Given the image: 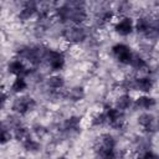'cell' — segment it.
<instances>
[{"mask_svg":"<svg viewBox=\"0 0 159 159\" xmlns=\"http://www.w3.org/2000/svg\"><path fill=\"white\" fill-rule=\"evenodd\" d=\"M114 147H116V139L113 138V135L104 133L102 134L96 143V152L98 153V155H107L109 153L114 152Z\"/></svg>","mask_w":159,"mask_h":159,"instance_id":"3","label":"cell"},{"mask_svg":"<svg viewBox=\"0 0 159 159\" xmlns=\"http://www.w3.org/2000/svg\"><path fill=\"white\" fill-rule=\"evenodd\" d=\"M66 97L68 99H71L72 102H78L81 99H83V97H84V89L82 87H80V86H75V87H72L66 93Z\"/></svg>","mask_w":159,"mask_h":159,"instance_id":"16","label":"cell"},{"mask_svg":"<svg viewBox=\"0 0 159 159\" xmlns=\"http://www.w3.org/2000/svg\"><path fill=\"white\" fill-rule=\"evenodd\" d=\"M20 159H25V158H20Z\"/></svg>","mask_w":159,"mask_h":159,"instance_id":"28","label":"cell"},{"mask_svg":"<svg viewBox=\"0 0 159 159\" xmlns=\"http://www.w3.org/2000/svg\"><path fill=\"white\" fill-rule=\"evenodd\" d=\"M129 66L132 68L137 70V71H142V70L147 68V62L138 53H132V57H130V61H129Z\"/></svg>","mask_w":159,"mask_h":159,"instance_id":"15","label":"cell"},{"mask_svg":"<svg viewBox=\"0 0 159 159\" xmlns=\"http://www.w3.org/2000/svg\"><path fill=\"white\" fill-rule=\"evenodd\" d=\"M144 36L150 40V41H155V40H159V27L154 25V21H153V25L149 27V30L144 34Z\"/></svg>","mask_w":159,"mask_h":159,"instance_id":"22","label":"cell"},{"mask_svg":"<svg viewBox=\"0 0 159 159\" xmlns=\"http://www.w3.org/2000/svg\"><path fill=\"white\" fill-rule=\"evenodd\" d=\"M137 159H159V157L154 152H152L150 149H148V150H144L142 153H138Z\"/></svg>","mask_w":159,"mask_h":159,"instance_id":"23","label":"cell"},{"mask_svg":"<svg viewBox=\"0 0 159 159\" xmlns=\"http://www.w3.org/2000/svg\"><path fill=\"white\" fill-rule=\"evenodd\" d=\"M60 159H66V158H63V157H62V158H60Z\"/></svg>","mask_w":159,"mask_h":159,"instance_id":"27","label":"cell"},{"mask_svg":"<svg viewBox=\"0 0 159 159\" xmlns=\"http://www.w3.org/2000/svg\"><path fill=\"white\" fill-rule=\"evenodd\" d=\"M35 106H36V102L34 98H31L30 96H20L12 101L11 109L14 111V113L21 116V114H25V113L32 111L35 108Z\"/></svg>","mask_w":159,"mask_h":159,"instance_id":"1","label":"cell"},{"mask_svg":"<svg viewBox=\"0 0 159 159\" xmlns=\"http://www.w3.org/2000/svg\"><path fill=\"white\" fill-rule=\"evenodd\" d=\"M98 159H118V158H117L116 153L113 152V153H109V154H107V155H101Z\"/></svg>","mask_w":159,"mask_h":159,"instance_id":"26","label":"cell"},{"mask_svg":"<svg viewBox=\"0 0 159 159\" xmlns=\"http://www.w3.org/2000/svg\"><path fill=\"white\" fill-rule=\"evenodd\" d=\"M91 123L94 127H101V125H104V124L108 123V118H107V116H106L104 112H101V113H97V114H94L92 117Z\"/></svg>","mask_w":159,"mask_h":159,"instance_id":"20","label":"cell"},{"mask_svg":"<svg viewBox=\"0 0 159 159\" xmlns=\"http://www.w3.org/2000/svg\"><path fill=\"white\" fill-rule=\"evenodd\" d=\"M80 122H81L80 117H76V116L70 117V118H67V119L63 122L62 130L66 132V133H70V134L73 133V132H77L78 125H80Z\"/></svg>","mask_w":159,"mask_h":159,"instance_id":"13","label":"cell"},{"mask_svg":"<svg viewBox=\"0 0 159 159\" xmlns=\"http://www.w3.org/2000/svg\"><path fill=\"white\" fill-rule=\"evenodd\" d=\"M7 71L11 75H15L16 77H25L30 75V70L25 66L24 61H21L20 58H14L11 61H9L7 63Z\"/></svg>","mask_w":159,"mask_h":159,"instance_id":"6","label":"cell"},{"mask_svg":"<svg viewBox=\"0 0 159 159\" xmlns=\"http://www.w3.org/2000/svg\"><path fill=\"white\" fill-rule=\"evenodd\" d=\"M62 36L66 41H68L71 43H80L86 40L87 32H86L84 27H82L80 25H72L63 30Z\"/></svg>","mask_w":159,"mask_h":159,"instance_id":"2","label":"cell"},{"mask_svg":"<svg viewBox=\"0 0 159 159\" xmlns=\"http://www.w3.org/2000/svg\"><path fill=\"white\" fill-rule=\"evenodd\" d=\"M112 53L113 56L120 62V63H124V65H129V61H130V57H132V51L130 48L124 45V43H117L112 47Z\"/></svg>","mask_w":159,"mask_h":159,"instance_id":"5","label":"cell"},{"mask_svg":"<svg viewBox=\"0 0 159 159\" xmlns=\"http://www.w3.org/2000/svg\"><path fill=\"white\" fill-rule=\"evenodd\" d=\"M46 86H47L48 89H51V92L61 91L65 86V80L61 76H51V77L47 78Z\"/></svg>","mask_w":159,"mask_h":159,"instance_id":"10","label":"cell"},{"mask_svg":"<svg viewBox=\"0 0 159 159\" xmlns=\"http://www.w3.org/2000/svg\"><path fill=\"white\" fill-rule=\"evenodd\" d=\"M37 6H39V4L34 2V1H26V2H24L22 6H21V9H20V11H19L17 17L21 21L30 20L37 12Z\"/></svg>","mask_w":159,"mask_h":159,"instance_id":"8","label":"cell"},{"mask_svg":"<svg viewBox=\"0 0 159 159\" xmlns=\"http://www.w3.org/2000/svg\"><path fill=\"white\" fill-rule=\"evenodd\" d=\"M26 87H27L26 80L24 77H16L12 81L10 88H11V92H14V93H21V92H24L26 89Z\"/></svg>","mask_w":159,"mask_h":159,"instance_id":"17","label":"cell"},{"mask_svg":"<svg viewBox=\"0 0 159 159\" xmlns=\"http://www.w3.org/2000/svg\"><path fill=\"white\" fill-rule=\"evenodd\" d=\"M45 63L53 71H60L65 66V56L62 52L57 50H51L48 48L45 58Z\"/></svg>","mask_w":159,"mask_h":159,"instance_id":"4","label":"cell"},{"mask_svg":"<svg viewBox=\"0 0 159 159\" xmlns=\"http://www.w3.org/2000/svg\"><path fill=\"white\" fill-rule=\"evenodd\" d=\"M153 120H154V117H153L152 114H149V113H143V114H140V116L138 117V123H139V125H142V127L145 128V129L152 124Z\"/></svg>","mask_w":159,"mask_h":159,"instance_id":"21","label":"cell"},{"mask_svg":"<svg viewBox=\"0 0 159 159\" xmlns=\"http://www.w3.org/2000/svg\"><path fill=\"white\" fill-rule=\"evenodd\" d=\"M11 140V133H10V129L2 124V133H1V143L2 144H6L7 142Z\"/></svg>","mask_w":159,"mask_h":159,"instance_id":"24","label":"cell"},{"mask_svg":"<svg viewBox=\"0 0 159 159\" xmlns=\"http://www.w3.org/2000/svg\"><path fill=\"white\" fill-rule=\"evenodd\" d=\"M155 103H157L155 99L149 96H140L134 101L135 108H140V109H150L155 106Z\"/></svg>","mask_w":159,"mask_h":159,"instance_id":"11","label":"cell"},{"mask_svg":"<svg viewBox=\"0 0 159 159\" xmlns=\"http://www.w3.org/2000/svg\"><path fill=\"white\" fill-rule=\"evenodd\" d=\"M14 137H15V139H17V140H20V142L22 143V142H25L27 138H30V130H29L26 127L20 125V127H17L16 129H14Z\"/></svg>","mask_w":159,"mask_h":159,"instance_id":"19","label":"cell"},{"mask_svg":"<svg viewBox=\"0 0 159 159\" xmlns=\"http://www.w3.org/2000/svg\"><path fill=\"white\" fill-rule=\"evenodd\" d=\"M153 88V81L149 77H140L134 78V87L133 91H140V92H150Z\"/></svg>","mask_w":159,"mask_h":159,"instance_id":"9","label":"cell"},{"mask_svg":"<svg viewBox=\"0 0 159 159\" xmlns=\"http://www.w3.org/2000/svg\"><path fill=\"white\" fill-rule=\"evenodd\" d=\"M34 133L37 135V137H43L46 133H47V129L43 127V125H41V124H36V125H34Z\"/></svg>","mask_w":159,"mask_h":159,"instance_id":"25","label":"cell"},{"mask_svg":"<svg viewBox=\"0 0 159 159\" xmlns=\"http://www.w3.org/2000/svg\"><path fill=\"white\" fill-rule=\"evenodd\" d=\"M114 30H116L119 35H122V36H128V35H130L132 31L134 30V22H133V20H132L130 17L124 16V17H122L119 21L116 22Z\"/></svg>","mask_w":159,"mask_h":159,"instance_id":"7","label":"cell"},{"mask_svg":"<svg viewBox=\"0 0 159 159\" xmlns=\"http://www.w3.org/2000/svg\"><path fill=\"white\" fill-rule=\"evenodd\" d=\"M132 103H133L132 97H130L129 94L124 93V94H120V96L116 99V102H114V108L118 109V111H120V112H123V111L128 109V108L132 106Z\"/></svg>","mask_w":159,"mask_h":159,"instance_id":"12","label":"cell"},{"mask_svg":"<svg viewBox=\"0 0 159 159\" xmlns=\"http://www.w3.org/2000/svg\"><path fill=\"white\" fill-rule=\"evenodd\" d=\"M22 147H24V149L26 150V152H30V153H36V152H39L40 150V148H41V145H40V143L37 142V140H35L34 138H27L25 142H22Z\"/></svg>","mask_w":159,"mask_h":159,"instance_id":"18","label":"cell"},{"mask_svg":"<svg viewBox=\"0 0 159 159\" xmlns=\"http://www.w3.org/2000/svg\"><path fill=\"white\" fill-rule=\"evenodd\" d=\"M153 21L154 20H150L149 17H139L137 21H135V24H134V29H135V31L137 32H139V34H145L148 30H149V27L153 25Z\"/></svg>","mask_w":159,"mask_h":159,"instance_id":"14","label":"cell"}]
</instances>
